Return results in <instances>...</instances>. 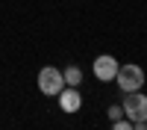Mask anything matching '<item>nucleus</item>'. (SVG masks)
<instances>
[{
	"label": "nucleus",
	"instance_id": "1",
	"mask_svg": "<svg viewBox=\"0 0 147 130\" xmlns=\"http://www.w3.org/2000/svg\"><path fill=\"white\" fill-rule=\"evenodd\" d=\"M115 83H118V89L124 92V95H129V92H141V89H144V83H147V74H144V68H141V65L127 62V65H121V68H118Z\"/></svg>",
	"mask_w": 147,
	"mask_h": 130
},
{
	"label": "nucleus",
	"instance_id": "2",
	"mask_svg": "<svg viewBox=\"0 0 147 130\" xmlns=\"http://www.w3.org/2000/svg\"><path fill=\"white\" fill-rule=\"evenodd\" d=\"M121 106H124V118H127V121H132V124L147 121V95H144V92H129V95H124Z\"/></svg>",
	"mask_w": 147,
	"mask_h": 130
},
{
	"label": "nucleus",
	"instance_id": "3",
	"mask_svg": "<svg viewBox=\"0 0 147 130\" xmlns=\"http://www.w3.org/2000/svg\"><path fill=\"white\" fill-rule=\"evenodd\" d=\"M62 89H65V77H62V71H59L56 65H44V68L38 71V92L47 95V98H56Z\"/></svg>",
	"mask_w": 147,
	"mask_h": 130
},
{
	"label": "nucleus",
	"instance_id": "4",
	"mask_svg": "<svg viewBox=\"0 0 147 130\" xmlns=\"http://www.w3.org/2000/svg\"><path fill=\"white\" fill-rule=\"evenodd\" d=\"M118 68H121V62L112 53H100V56H94V62H91V71H94V77L100 83H112L115 74H118Z\"/></svg>",
	"mask_w": 147,
	"mask_h": 130
},
{
	"label": "nucleus",
	"instance_id": "5",
	"mask_svg": "<svg viewBox=\"0 0 147 130\" xmlns=\"http://www.w3.org/2000/svg\"><path fill=\"white\" fill-rule=\"evenodd\" d=\"M56 98H59V110H62V112H68V115L82 110V95H80V89H71V86H65L62 92L56 95Z\"/></svg>",
	"mask_w": 147,
	"mask_h": 130
},
{
	"label": "nucleus",
	"instance_id": "6",
	"mask_svg": "<svg viewBox=\"0 0 147 130\" xmlns=\"http://www.w3.org/2000/svg\"><path fill=\"white\" fill-rule=\"evenodd\" d=\"M62 77H65V86L80 89V83H82V68H80V65H68V68L62 71Z\"/></svg>",
	"mask_w": 147,
	"mask_h": 130
},
{
	"label": "nucleus",
	"instance_id": "7",
	"mask_svg": "<svg viewBox=\"0 0 147 130\" xmlns=\"http://www.w3.org/2000/svg\"><path fill=\"white\" fill-rule=\"evenodd\" d=\"M106 115H109V121H118V118H124V106H121V103H112V106L106 110Z\"/></svg>",
	"mask_w": 147,
	"mask_h": 130
},
{
	"label": "nucleus",
	"instance_id": "8",
	"mask_svg": "<svg viewBox=\"0 0 147 130\" xmlns=\"http://www.w3.org/2000/svg\"><path fill=\"white\" fill-rule=\"evenodd\" d=\"M112 130H132V121H127V118H118V121H112Z\"/></svg>",
	"mask_w": 147,
	"mask_h": 130
},
{
	"label": "nucleus",
	"instance_id": "9",
	"mask_svg": "<svg viewBox=\"0 0 147 130\" xmlns=\"http://www.w3.org/2000/svg\"><path fill=\"white\" fill-rule=\"evenodd\" d=\"M132 130H147V127H144V121H138V124H132Z\"/></svg>",
	"mask_w": 147,
	"mask_h": 130
},
{
	"label": "nucleus",
	"instance_id": "10",
	"mask_svg": "<svg viewBox=\"0 0 147 130\" xmlns=\"http://www.w3.org/2000/svg\"><path fill=\"white\" fill-rule=\"evenodd\" d=\"M144 127H147V121H144Z\"/></svg>",
	"mask_w": 147,
	"mask_h": 130
}]
</instances>
